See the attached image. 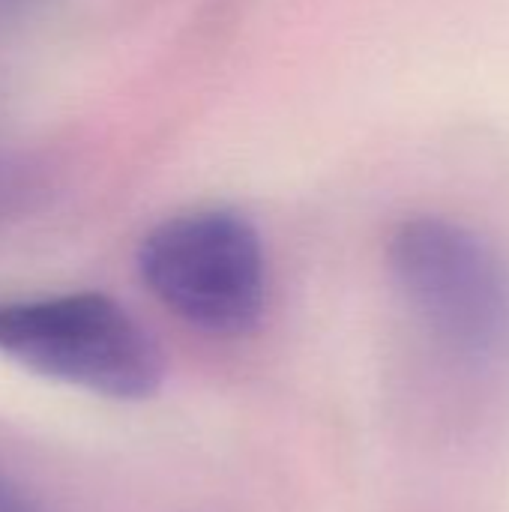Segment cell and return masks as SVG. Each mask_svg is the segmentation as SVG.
<instances>
[{"instance_id": "obj_1", "label": "cell", "mask_w": 509, "mask_h": 512, "mask_svg": "<svg viewBox=\"0 0 509 512\" xmlns=\"http://www.w3.org/2000/svg\"><path fill=\"white\" fill-rule=\"evenodd\" d=\"M390 279L414 321L465 366L509 363V261L447 216L405 219L387 243Z\"/></svg>"}, {"instance_id": "obj_2", "label": "cell", "mask_w": 509, "mask_h": 512, "mask_svg": "<svg viewBox=\"0 0 509 512\" xmlns=\"http://www.w3.org/2000/svg\"><path fill=\"white\" fill-rule=\"evenodd\" d=\"M0 354L120 402L150 399L165 381L156 339L126 306L96 291L0 300Z\"/></svg>"}, {"instance_id": "obj_3", "label": "cell", "mask_w": 509, "mask_h": 512, "mask_svg": "<svg viewBox=\"0 0 509 512\" xmlns=\"http://www.w3.org/2000/svg\"><path fill=\"white\" fill-rule=\"evenodd\" d=\"M138 273L168 312L210 336H246L264 318V243L234 210H192L159 222L138 246Z\"/></svg>"}, {"instance_id": "obj_4", "label": "cell", "mask_w": 509, "mask_h": 512, "mask_svg": "<svg viewBox=\"0 0 509 512\" xmlns=\"http://www.w3.org/2000/svg\"><path fill=\"white\" fill-rule=\"evenodd\" d=\"M0 512H48V510H42L30 495H24L18 486H12L6 477H0Z\"/></svg>"}, {"instance_id": "obj_5", "label": "cell", "mask_w": 509, "mask_h": 512, "mask_svg": "<svg viewBox=\"0 0 509 512\" xmlns=\"http://www.w3.org/2000/svg\"><path fill=\"white\" fill-rule=\"evenodd\" d=\"M36 3H42V0H0L3 9H27V6H36Z\"/></svg>"}]
</instances>
